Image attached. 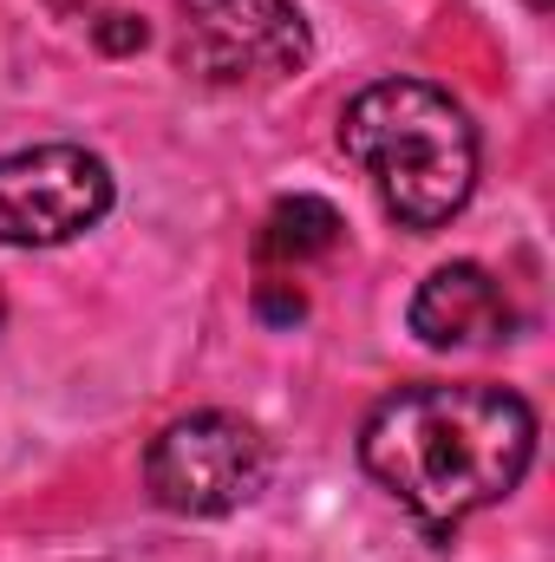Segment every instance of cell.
Masks as SVG:
<instances>
[{"mask_svg":"<svg viewBox=\"0 0 555 562\" xmlns=\"http://www.w3.org/2000/svg\"><path fill=\"white\" fill-rule=\"evenodd\" d=\"M256 307H262V321L287 327V321H301V314H307V294H301L294 281H262V288H256Z\"/></svg>","mask_w":555,"mask_h":562,"instance_id":"8","label":"cell"},{"mask_svg":"<svg viewBox=\"0 0 555 562\" xmlns=\"http://www.w3.org/2000/svg\"><path fill=\"white\" fill-rule=\"evenodd\" d=\"M340 150L373 177L380 210L431 236L477 190V125L431 79H373L340 112Z\"/></svg>","mask_w":555,"mask_h":562,"instance_id":"2","label":"cell"},{"mask_svg":"<svg viewBox=\"0 0 555 562\" xmlns=\"http://www.w3.org/2000/svg\"><path fill=\"white\" fill-rule=\"evenodd\" d=\"M536 458V413L510 386L418 380L386 393L360 425L366 477L406 504L431 537L503 504Z\"/></svg>","mask_w":555,"mask_h":562,"instance_id":"1","label":"cell"},{"mask_svg":"<svg viewBox=\"0 0 555 562\" xmlns=\"http://www.w3.org/2000/svg\"><path fill=\"white\" fill-rule=\"evenodd\" d=\"M144 40H150V33H144V20H132V13H105V20H99V46H105V53H138Z\"/></svg>","mask_w":555,"mask_h":562,"instance_id":"9","label":"cell"},{"mask_svg":"<svg viewBox=\"0 0 555 562\" xmlns=\"http://www.w3.org/2000/svg\"><path fill=\"white\" fill-rule=\"evenodd\" d=\"M510 327H517V307L484 262H444L412 294V334L424 347H484V340H503Z\"/></svg>","mask_w":555,"mask_h":562,"instance_id":"6","label":"cell"},{"mask_svg":"<svg viewBox=\"0 0 555 562\" xmlns=\"http://www.w3.org/2000/svg\"><path fill=\"white\" fill-rule=\"evenodd\" d=\"M314 59L294 0H177V66L196 86H281Z\"/></svg>","mask_w":555,"mask_h":562,"instance_id":"4","label":"cell"},{"mask_svg":"<svg viewBox=\"0 0 555 562\" xmlns=\"http://www.w3.org/2000/svg\"><path fill=\"white\" fill-rule=\"evenodd\" d=\"M118 203L112 164L86 144H33L0 157V249H59Z\"/></svg>","mask_w":555,"mask_h":562,"instance_id":"5","label":"cell"},{"mask_svg":"<svg viewBox=\"0 0 555 562\" xmlns=\"http://www.w3.org/2000/svg\"><path fill=\"white\" fill-rule=\"evenodd\" d=\"M347 243V216L327 196H281L256 229V262L262 269H307Z\"/></svg>","mask_w":555,"mask_h":562,"instance_id":"7","label":"cell"},{"mask_svg":"<svg viewBox=\"0 0 555 562\" xmlns=\"http://www.w3.org/2000/svg\"><path fill=\"white\" fill-rule=\"evenodd\" d=\"M269 484V438L242 413H183L144 451V491L170 517H229Z\"/></svg>","mask_w":555,"mask_h":562,"instance_id":"3","label":"cell"}]
</instances>
